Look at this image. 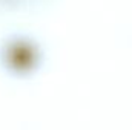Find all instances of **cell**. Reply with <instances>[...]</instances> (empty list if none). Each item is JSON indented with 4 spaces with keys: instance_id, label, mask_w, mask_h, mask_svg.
Masks as SVG:
<instances>
[{
    "instance_id": "6da1fadb",
    "label": "cell",
    "mask_w": 132,
    "mask_h": 130,
    "mask_svg": "<svg viewBox=\"0 0 132 130\" xmlns=\"http://www.w3.org/2000/svg\"><path fill=\"white\" fill-rule=\"evenodd\" d=\"M43 61V46L29 34L14 32L0 41V67L12 78L26 80L34 77Z\"/></svg>"
},
{
    "instance_id": "7a4b0ae2",
    "label": "cell",
    "mask_w": 132,
    "mask_h": 130,
    "mask_svg": "<svg viewBox=\"0 0 132 130\" xmlns=\"http://www.w3.org/2000/svg\"><path fill=\"white\" fill-rule=\"evenodd\" d=\"M52 0H3L5 14L9 12H32L48 6Z\"/></svg>"
},
{
    "instance_id": "3957f363",
    "label": "cell",
    "mask_w": 132,
    "mask_h": 130,
    "mask_svg": "<svg viewBox=\"0 0 132 130\" xmlns=\"http://www.w3.org/2000/svg\"><path fill=\"white\" fill-rule=\"evenodd\" d=\"M5 14V6H3V0H0V15Z\"/></svg>"
}]
</instances>
